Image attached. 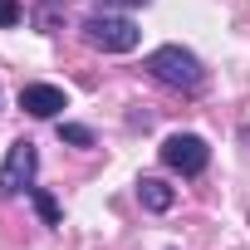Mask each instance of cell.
Instances as JSON below:
<instances>
[{
	"label": "cell",
	"instance_id": "7a4b0ae2",
	"mask_svg": "<svg viewBox=\"0 0 250 250\" xmlns=\"http://www.w3.org/2000/svg\"><path fill=\"white\" fill-rule=\"evenodd\" d=\"M83 40L93 44V49H103V54H128V49H138V40H143V30L128 20V15H88L83 25Z\"/></svg>",
	"mask_w": 250,
	"mask_h": 250
},
{
	"label": "cell",
	"instance_id": "8992f818",
	"mask_svg": "<svg viewBox=\"0 0 250 250\" xmlns=\"http://www.w3.org/2000/svg\"><path fill=\"white\" fill-rule=\"evenodd\" d=\"M138 201H143L147 211H172L177 191H172L167 182H157V177H143V182H138Z\"/></svg>",
	"mask_w": 250,
	"mask_h": 250
},
{
	"label": "cell",
	"instance_id": "6da1fadb",
	"mask_svg": "<svg viewBox=\"0 0 250 250\" xmlns=\"http://www.w3.org/2000/svg\"><path fill=\"white\" fill-rule=\"evenodd\" d=\"M147 74H152L157 83L177 88V93H201V88H206V69H201V59H196L191 49H182V44H162V49H152V54H147Z\"/></svg>",
	"mask_w": 250,
	"mask_h": 250
},
{
	"label": "cell",
	"instance_id": "ba28073f",
	"mask_svg": "<svg viewBox=\"0 0 250 250\" xmlns=\"http://www.w3.org/2000/svg\"><path fill=\"white\" fill-rule=\"evenodd\" d=\"M59 143H69V147H93V133L83 128V123H59Z\"/></svg>",
	"mask_w": 250,
	"mask_h": 250
},
{
	"label": "cell",
	"instance_id": "9c48e42d",
	"mask_svg": "<svg viewBox=\"0 0 250 250\" xmlns=\"http://www.w3.org/2000/svg\"><path fill=\"white\" fill-rule=\"evenodd\" d=\"M20 25V0H0V30Z\"/></svg>",
	"mask_w": 250,
	"mask_h": 250
},
{
	"label": "cell",
	"instance_id": "3957f363",
	"mask_svg": "<svg viewBox=\"0 0 250 250\" xmlns=\"http://www.w3.org/2000/svg\"><path fill=\"white\" fill-rule=\"evenodd\" d=\"M35 172H40V152H35V143H30V138L10 143L5 167H0V196H20V191H30V187H35Z\"/></svg>",
	"mask_w": 250,
	"mask_h": 250
},
{
	"label": "cell",
	"instance_id": "30bf717a",
	"mask_svg": "<svg viewBox=\"0 0 250 250\" xmlns=\"http://www.w3.org/2000/svg\"><path fill=\"white\" fill-rule=\"evenodd\" d=\"M103 10H138V5H147V0H98Z\"/></svg>",
	"mask_w": 250,
	"mask_h": 250
},
{
	"label": "cell",
	"instance_id": "5b68a950",
	"mask_svg": "<svg viewBox=\"0 0 250 250\" xmlns=\"http://www.w3.org/2000/svg\"><path fill=\"white\" fill-rule=\"evenodd\" d=\"M20 108H25L30 118H59V113L69 108V98H64V88H54V83H25V88H20Z\"/></svg>",
	"mask_w": 250,
	"mask_h": 250
},
{
	"label": "cell",
	"instance_id": "52a82bcc",
	"mask_svg": "<svg viewBox=\"0 0 250 250\" xmlns=\"http://www.w3.org/2000/svg\"><path fill=\"white\" fill-rule=\"evenodd\" d=\"M30 201H35V211H40V221H44V226H59V201H54L49 191L30 187Z\"/></svg>",
	"mask_w": 250,
	"mask_h": 250
},
{
	"label": "cell",
	"instance_id": "277c9868",
	"mask_svg": "<svg viewBox=\"0 0 250 250\" xmlns=\"http://www.w3.org/2000/svg\"><path fill=\"white\" fill-rule=\"evenodd\" d=\"M206 162H211V147H206V138H196V133H172V138L162 143V167H172V172H182V177H201Z\"/></svg>",
	"mask_w": 250,
	"mask_h": 250
}]
</instances>
